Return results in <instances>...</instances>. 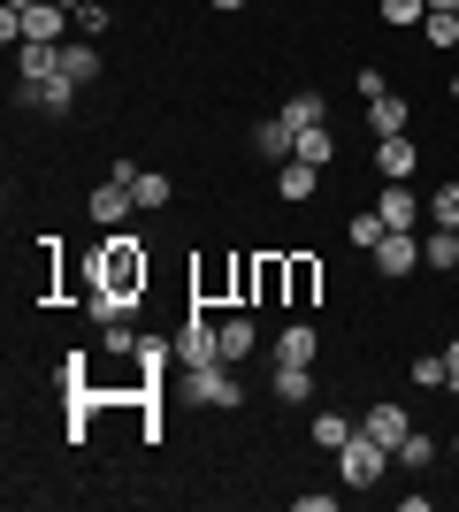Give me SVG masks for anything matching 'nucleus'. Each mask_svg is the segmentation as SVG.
I'll use <instances>...</instances> for the list:
<instances>
[{
  "label": "nucleus",
  "instance_id": "nucleus-28",
  "mask_svg": "<svg viewBox=\"0 0 459 512\" xmlns=\"http://www.w3.org/2000/svg\"><path fill=\"white\" fill-rule=\"evenodd\" d=\"M131 192H138V207H169V192H176V184H169L161 169H138V184H131Z\"/></svg>",
  "mask_w": 459,
  "mask_h": 512
},
{
  "label": "nucleus",
  "instance_id": "nucleus-17",
  "mask_svg": "<svg viewBox=\"0 0 459 512\" xmlns=\"http://www.w3.org/2000/svg\"><path fill=\"white\" fill-rule=\"evenodd\" d=\"M23 100L46 107V115H69V107H77V77L62 69V77H46V85H23Z\"/></svg>",
  "mask_w": 459,
  "mask_h": 512
},
{
  "label": "nucleus",
  "instance_id": "nucleus-24",
  "mask_svg": "<svg viewBox=\"0 0 459 512\" xmlns=\"http://www.w3.org/2000/svg\"><path fill=\"white\" fill-rule=\"evenodd\" d=\"M284 115H291L299 130H314V123H329V100H322L314 85H306V92H291V100H284Z\"/></svg>",
  "mask_w": 459,
  "mask_h": 512
},
{
  "label": "nucleus",
  "instance_id": "nucleus-10",
  "mask_svg": "<svg viewBox=\"0 0 459 512\" xmlns=\"http://www.w3.org/2000/svg\"><path fill=\"white\" fill-rule=\"evenodd\" d=\"M253 146H261V161H268V169H284L291 153H299V123H291V115H268V123L253 130Z\"/></svg>",
  "mask_w": 459,
  "mask_h": 512
},
{
  "label": "nucleus",
  "instance_id": "nucleus-23",
  "mask_svg": "<svg viewBox=\"0 0 459 512\" xmlns=\"http://www.w3.org/2000/svg\"><path fill=\"white\" fill-rule=\"evenodd\" d=\"M421 268H437V276H444V268H459V237L452 230H429V237H421Z\"/></svg>",
  "mask_w": 459,
  "mask_h": 512
},
{
  "label": "nucleus",
  "instance_id": "nucleus-19",
  "mask_svg": "<svg viewBox=\"0 0 459 512\" xmlns=\"http://www.w3.org/2000/svg\"><path fill=\"white\" fill-rule=\"evenodd\" d=\"M406 123H414V107L398 100V92H383V100H368V130H375V138H398V130H406Z\"/></svg>",
  "mask_w": 459,
  "mask_h": 512
},
{
  "label": "nucleus",
  "instance_id": "nucleus-16",
  "mask_svg": "<svg viewBox=\"0 0 459 512\" xmlns=\"http://www.w3.org/2000/svg\"><path fill=\"white\" fill-rule=\"evenodd\" d=\"M276 192H284L291 207H306V199L322 192V169H314V161H284V169H276Z\"/></svg>",
  "mask_w": 459,
  "mask_h": 512
},
{
  "label": "nucleus",
  "instance_id": "nucleus-7",
  "mask_svg": "<svg viewBox=\"0 0 459 512\" xmlns=\"http://www.w3.org/2000/svg\"><path fill=\"white\" fill-rule=\"evenodd\" d=\"M360 436H375V444H383V451L398 459V444L414 436V421H406V406H391V398H375V406L360 413Z\"/></svg>",
  "mask_w": 459,
  "mask_h": 512
},
{
  "label": "nucleus",
  "instance_id": "nucleus-3",
  "mask_svg": "<svg viewBox=\"0 0 459 512\" xmlns=\"http://www.w3.org/2000/svg\"><path fill=\"white\" fill-rule=\"evenodd\" d=\"M368 260H375V276H383V283H398V276H414V268H421V237L414 230H383L368 245Z\"/></svg>",
  "mask_w": 459,
  "mask_h": 512
},
{
  "label": "nucleus",
  "instance_id": "nucleus-14",
  "mask_svg": "<svg viewBox=\"0 0 459 512\" xmlns=\"http://www.w3.org/2000/svg\"><path fill=\"white\" fill-rule=\"evenodd\" d=\"M306 436H314V451H329V459H337V451L352 444V436H360V421H345V413H314V421H306Z\"/></svg>",
  "mask_w": 459,
  "mask_h": 512
},
{
  "label": "nucleus",
  "instance_id": "nucleus-11",
  "mask_svg": "<svg viewBox=\"0 0 459 512\" xmlns=\"http://www.w3.org/2000/svg\"><path fill=\"white\" fill-rule=\"evenodd\" d=\"M131 207H138V192H131V184H115V176L85 199V214L100 222V230H123V214H131Z\"/></svg>",
  "mask_w": 459,
  "mask_h": 512
},
{
  "label": "nucleus",
  "instance_id": "nucleus-26",
  "mask_svg": "<svg viewBox=\"0 0 459 512\" xmlns=\"http://www.w3.org/2000/svg\"><path fill=\"white\" fill-rule=\"evenodd\" d=\"M429 230H459V184H437V192H429Z\"/></svg>",
  "mask_w": 459,
  "mask_h": 512
},
{
  "label": "nucleus",
  "instance_id": "nucleus-5",
  "mask_svg": "<svg viewBox=\"0 0 459 512\" xmlns=\"http://www.w3.org/2000/svg\"><path fill=\"white\" fill-rule=\"evenodd\" d=\"M383 459H391V451L375 444V436H352V444L337 451V474H345V490H375V482H383Z\"/></svg>",
  "mask_w": 459,
  "mask_h": 512
},
{
  "label": "nucleus",
  "instance_id": "nucleus-30",
  "mask_svg": "<svg viewBox=\"0 0 459 512\" xmlns=\"http://www.w3.org/2000/svg\"><path fill=\"white\" fill-rule=\"evenodd\" d=\"M429 459H437V436H421V428H414V436H406V444H398V467H429Z\"/></svg>",
  "mask_w": 459,
  "mask_h": 512
},
{
  "label": "nucleus",
  "instance_id": "nucleus-18",
  "mask_svg": "<svg viewBox=\"0 0 459 512\" xmlns=\"http://www.w3.org/2000/svg\"><path fill=\"white\" fill-rule=\"evenodd\" d=\"M284 268H291V306H314V299H322V260H314V253H291Z\"/></svg>",
  "mask_w": 459,
  "mask_h": 512
},
{
  "label": "nucleus",
  "instance_id": "nucleus-39",
  "mask_svg": "<svg viewBox=\"0 0 459 512\" xmlns=\"http://www.w3.org/2000/svg\"><path fill=\"white\" fill-rule=\"evenodd\" d=\"M452 451H459V436H452Z\"/></svg>",
  "mask_w": 459,
  "mask_h": 512
},
{
  "label": "nucleus",
  "instance_id": "nucleus-9",
  "mask_svg": "<svg viewBox=\"0 0 459 512\" xmlns=\"http://www.w3.org/2000/svg\"><path fill=\"white\" fill-rule=\"evenodd\" d=\"M375 169H383V184H406V176L421 169V146L398 130V138H375Z\"/></svg>",
  "mask_w": 459,
  "mask_h": 512
},
{
  "label": "nucleus",
  "instance_id": "nucleus-12",
  "mask_svg": "<svg viewBox=\"0 0 459 512\" xmlns=\"http://www.w3.org/2000/svg\"><path fill=\"white\" fill-rule=\"evenodd\" d=\"M253 306H291V268H284V253H261V268H253Z\"/></svg>",
  "mask_w": 459,
  "mask_h": 512
},
{
  "label": "nucleus",
  "instance_id": "nucleus-4",
  "mask_svg": "<svg viewBox=\"0 0 459 512\" xmlns=\"http://www.w3.org/2000/svg\"><path fill=\"white\" fill-rule=\"evenodd\" d=\"M215 360H222V329L192 306V314H184V329H176V367H215Z\"/></svg>",
  "mask_w": 459,
  "mask_h": 512
},
{
  "label": "nucleus",
  "instance_id": "nucleus-20",
  "mask_svg": "<svg viewBox=\"0 0 459 512\" xmlns=\"http://www.w3.org/2000/svg\"><path fill=\"white\" fill-rule=\"evenodd\" d=\"M62 69L77 77V85H92V77H100V46L92 39H62Z\"/></svg>",
  "mask_w": 459,
  "mask_h": 512
},
{
  "label": "nucleus",
  "instance_id": "nucleus-1",
  "mask_svg": "<svg viewBox=\"0 0 459 512\" xmlns=\"http://www.w3.org/2000/svg\"><path fill=\"white\" fill-rule=\"evenodd\" d=\"M146 276H153V260H146V245H138L131 230H108L100 253H92V268H85L92 291H115V299H146Z\"/></svg>",
  "mask_w": 459,
  "mask_h": 512
},
{
  "label": "nucleus",
  "instance_id": "nucleus-27",
  "mask_svg": "<svg viewBox=\"0 0 459 512\" xmlns=\"http://www.w3.org/2000/svg\"><path fill=\"white\" fill-rule=\"evenodd\" d=\"M406 375H414L421 390H452V367H444V352H421V360L406 367Z\"/></svg>",
  "mask_w": 459,
  "mask_h": 512
},
{
  "label": "nucleus",
  "instance_id": "nucleus-6",
  "mask_svg": "<svg viewBox=\"0 0 459 512\" xmlns=\"http://www.w3.org/2000/svg\"><path fill=\"white\" fill-rule=\"evenodd\" d=\"M69 8H54V0H31V8H16V46L23 39H46V46H62V31H69Z\"/></svg>",
  "mask_w": 459,
  "mask_h": 512
},
{
  "label": "nucleus",
  "instance_id": "nucleus-2",
  "mask_svg": "<svg viewBox=\"0 0 459 512\" xmlns=\"http://www.w3.org/2000/svg\"><path fill=\"white\" fill-rule=\"evenodd\" d=\"M176 383H184L192 406H215V413H238L245 406V383L230 375V360H215V367H176Z\"/></svg>",
  "mask_w": 459,
  "mask_h": 512
},
{
  "label": "nucleus",
  "instance_id": "nucleus-32",
  "mask_svg": "<svg viewBox=\"0 0 459 512\" xmlns=\"http://www.w3.org/2000/svg\"><path fill=\"white\" fill-rule=\"evenodd\" d=\"M138 344H146V337H138L131 321H108V360H131Z\"/></svg>",
  "mask_w": 459,
  "mask_h": 512
},
{
  "label": "nucleus",
  "instance_id": "nucleus-8",
  "mask_svg": "<svg viewBox=\"0 0 459 512\" xmlns=\"http://www.w3.org/2000/svg\"><path fill=\"white\" fill-rule=\"evenodd\" d=\"M322 360V329L314 321H284L276 329V367H314Z\"/></svg>",
  "mask_w": 459,
  "mask_h": 512
},
{
  "label": "nucleus",
  "instance_id": "nucleus-33",
  "mask_svg": "<svg viewBox=\"0 0 459 512\" xmlns=\"http://www.w3.org/2000/svg\"><path fill=\"white\" fill-rule=\"evenodd\" d=\"M375 237H383V214H375V207L352 214V245H375Z\"/></svg>",
  "mask_w": 459,
  "mask_h": 512
},
{
  "label": "nucleus",
  "instance_id": "nucleus-31",
  "mask_svg": "<svg viewBox=\"0 0 459 512\" xmlns=\"http://www.w3.org/2000/svg\"><path fill=\"white\" fill-rule=\"evenodd\" d=\"M421 16H429V0H383V23L398 31H421Z\"/></svg>",
  "mask_w": 459,
  "mask_h": 512
},
{
  "label": "nucleus",
  "instance_id": "nucleus-13",
  "mask_svg": "<svg viewBox=\"0 0 459 512\" xmlns=\"http://www.w3.org/2000/svg\"><path fill=\"white\" fill-rule=\"evenodd\" d=\"M375 214H383V230H421V199L406 192V184H383V199H375Z\"/></svg>",
  "mask_w": 459,
  "mask_h": 512
},
{
  "label": "nucleus",
  "instance_id": "nucleus-29",
  "mask_svg": "<svg viewBox=\"0 0 459 512\" xmlns=\"http://www.w3.org/2000/svg\"><path fill=\"white\" fill-rule=\"evenodd\" d=\"M108 0H77V39H100V31H108Z\"/></svg>",
  "mask_w": 459,
  "mask_h": 512
},
{
  "label": "nucleus",
  "instance_id": "nucleus-22",
  "mask_svg": "<svg viewBox=\"0 0 459 512\" xmlns=\"http://www.w3.org/2000/svg\"><path fill=\"white\" fill-rule=\"evenodd\" d=\"M291 161H314V169H329V161H337V138H329V123L299 130V153H291Z\"/></svg>",
  "mask_w": 459,
  "mask_h": 512
},
{
  "label": "nucleus",
  "instance_id": "nucleus-36",
  "mask_svg": "<svg viewBox=\"0 0 459 512\" xmlns=\"http://www.w3.org/2000/svg\"><path fill=\"white\" fill-rule=\"evenodd\" d=\"M54 8H69V16H77V0H54Z\"/></svg>",
  "mask_w": 459,
  "mask_h": 512
},
{
  "label": "nucleus",
  "instance_id": "nucleus-38",
  "mask_svg": "<svg viewBox=\"0 0 459 512\" xmlns=\"http://www.w3.org/2000/svg\"><path fill=\"white\" fill-rule=\"evenodd\" d=\"M452 100H459V69H452Z\"/></svg>",
  "mask_w": 459,
  "mask_h": 512
},
{
  "label": "nucleus",
  "instance_id": "nucleus-40",
  "mask_svg": "<svg viewBox=\"0 0 459 512\" xmlns=\"http://www.w3.org/2000/svg\"><path fill=\"white\" fill-rule=\"evenodd\" d=\"M452 237H459V230H452Z\"/></svg>",
  "mask_w": 459,
  "mask_h": 512
},
{
  "label": "nucleus",
  "instance_id": "nucleus-37",
  "mask_svg": "<svg viewBox=\"0 0 459 512\" xmlns=\"http://www.w3.org/2000/svg\"><path fill=\"white\" fill-rule=\"evenodd\" d=\"M429 8H459V0H429Z\"/></svg>",
  "mask_w": 459,
  "mask_h": 512
},
{
  "label": "nucleus",
  "instance_id": "nucleus-25",
  "mask_svg": "<svg viewBox=\"0 0 459 512\" xmlns=\"http://www.w3.org/2000/svg\"><path fill=\"white\" fill-rule=\"evenodd\" d=\"M276 398H284V406H306V398H314V367H276Z\"/></svg>",
  "mask_w": 459,
  "mask_h": 512
},
{
  "label": "nucleus",
  "instance_id": "nucleus-21",
  "mask_svg": "<svg viewBox=\"0 0 459 512\" xmlns=\"http://www.w3.org/2000/svg\"><path fill=\"white\" fill-rule=\"evenodd\" d=\"M421 39L437 46V54H452L459 46V8H429V16H421Z\"/></svg>",
  "mask_w": 459,
  "mask_h": 512
},
{
  "label": "nucleus",
  "instance_id": "nucleus-34",
  "mask_svg": "<svg viewBox=\"0 0 459 512\" xmlns=\"http://www.w3.org/2000/svg\"><path fill=\"white\" fill-rule=\"evenodd\" d=\"M444 367H452V390H459V337L444 344Z\"/></svg>",
  "mask_w": 459,
  "mask_h": 512
},
{
  "label": "nucleus",
  "instance_id": "nucleus-15",
  "mask_svg": "<svg viewBox=\"0 0 459 512\" xmlns=\"http://www.w3.org/2000/svg\"><path fill=\"white\" fill-rule=\"evenodd\" d=\"M215 329H222V360H230V367H238V360H253V344H261V329H253V314H222Z\"/></svg>",
  "mask_w": 459,
  "mask_h": 512
},
{
  "label": "nucleus",
  "instance_id": "nucleus-35",
  "mask_svg": "<svg viewBox=\"0 0 459 512\" xmlns=\"http://www.w3.org/2000/svg\"><path fill=\"white\" fill-rule=\"evenodd\" d=\"M207 8H215V16H238V8H245V0H207Z\"/></svg>",
  "mask_w": 459,
  "mask_h": 512
}]
</instances>
